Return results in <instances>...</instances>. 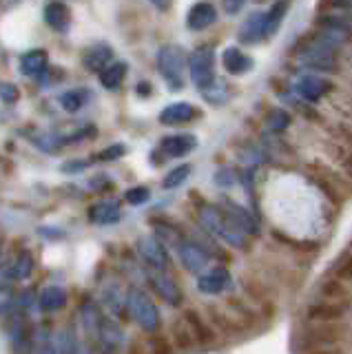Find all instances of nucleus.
Wrapping results in <instances>:
<instances>
[{
  "label": "nucleus",
  "instance_id": "nucleus-2",
  "mask_svg": "<svg viewBox=\"0 0 352 354\" xmlns=\"http://www.w3.org/2000/svg\"><path fill=\"white\" fill-rule=\"evenodd\" d=\"M297 53H299V62L306 69L313 71H324V73H335L339 69V60L335 47L326 44L319 33H308L297 44Z\"/></svg>",
  "mask_w": 352,
  "mask_h": 354
},
{
  "label": "nucleus",
  "instance_id": "nucleus-19",
  "mask_svg": "<svg viewBox=\"0 0 352 354\" xmlns=\"http://www.w3.org/2000/svg\"><path fill=\"white\" fill-rule=\"evenodd\" d=\"M140 254H142V259H145L149 266H153V268H158V270H164L167 268V263H169V257H167V250H164L162 243L156 239V237H145V239H140Z\"/></svg>",
  "mask_w": 352,
  "mask_h": 354
},
{
  "label": "nucleus",
  "instance_id": "nucleus-45",
  "mask_svg": "<svg viewBox=\"0 0 352 354\" xmlns=\"http://www.w3.org/2000/svg\"><path fill=\"white\" fill-rule=\"evenodd\" d=\"M91 188L98 193H102V191H109V188H113V182L109 180L106 175H98L95 180H91Z\"/></svg>",
  "mask_w": 352,
  "mask_h": 354
},
{
  "label": "nucleus",
  "instance_id": "nucleus-31",
  "mask_svg": "<svg viewBox=\"0 0 352 354\" xmlns=\"http://www.w3.org/2000/svg\"><path fill=\"white\" fill-rule=\"evenodd\" d=\"M202 97L208 104H215V106L224 104L228 100V84L224 80H219V77H215L211 84L202 88Z\"/></svg>",
  "mask_w": 352,
  "mask_h": 354
},
{
  "label": "nucleus",
  "instance_id": "nucleus-40",
  "mask_svg": "<svg viewBox=\"0 0 352 354\" xmlns=\"http://www.w3.org/2000/svg\"><path fill=\"white\" fill-rule=\"evenodd\" d=\"M335 277L341 281H352V252H346L335 266Z\"/></svg>",
  "mask_w": 352,
  "mask_h": 354
},
{
  "label": "nucleus",
  "instance_id": "nucleus-20",
  "mask_svg": "<svg viewBox=\"0 0 352 354\" xmlns=\"http://www.w3.org/2000/svg\"><path fill=\"white\" fill-rule=\"evenodd\" d=\"M124 341L122 330H120L113 321H102L100 328H98V343H100V352L102 354H115Z\"/></svg>",
  "mask_w": 352,
  "mask_h": 354
},
{
  "label": "nucleus",
  "instance_id": "nucleus-36",
  "mask_svg": "<svg viewBox=\"0 0 352 354\" xmlns=\"http://www.w3.org/2000/svg\"><path fill=\"white\" fill-rule=\"evenodd\" d=\"M189 175H191V164H180V166H175L173 171L167 173L162 186L164 188H178L180 184H184L186 180H189Z\"/></svg>",
  "mask_w": 352,
  "mask_h": 354
},
{
  "label": "nucleus",
  "instance_id": "nucleus-24",
  "mask_svg": "<svg viewBox=\"0 0 352 354\" xmlns=\"http://www.w3.org/2000/svg\"><path fill=\"white\" fill-rule=\"evenodd\" d=\"M151 286H153V290H156L167 304H171V306H180L182 304V290L178 288V283L171 279V277H167V274L151 277Z\"/></svg>",
  "mask_w": 352,
  "mask_h": 354
},
{
  "label": "nucleus",
  "instance_id": "nucleus-35",
  "mask_svg": "<svg viewBox=\"0 0 352 354\" xmlns=\"http://www.w3.org/2000/svg\"><path fill=\"white\" fill-rule=\"evenodd\" d=\"M86 102V91L84 88H75V91H64L60 95V106L67 111V113H75L80 111Z\"/></svg>",
  "mask_w": 352,
  "mask_h": 354
},
{
  "label": "nucleus",
  "instance_id": "nucleus-39",
  "mask_svg": "<svg viewBox=\"0 0 352 354\" xmlns=\"http://www.w3.org/2000/svg\"><path fill=\"white\" fill-rule=\"evenodd\" d=\"M149 346H151V354H173L175 352V346L171 343V339L164 335H153Z\"/></svg>",
  "mask_w": 352,
  "mask_h": 354
},
{
  "label": "nucleus",
  "instance_id": "nucleus-13",
  "mask_svg": "<svg viewBox=\"0 0 352 354\" xmlns=\"http://www.w3.org/2000/svg\"><path fill=\"white\" fill-rule=\"evenodd\" d=\"M197 288H200V292H204V295H219V292L228 290V288H233V279H230V272L224 268V266H217V268L200 274Z\"/></svg>",
  "mask_w": 352,
  "mask_h": 354
},
{
  "label": "nucleus",
  "instance_id": "nucleus-1",
  "mask_svg": "<svg viewBox=\"0 0 352 354\" xmlns=\"http://www.w3.org/2000/svg\"><path fill=\"white\" fill-rule=\"evenodd\" d=\"M200 224L208 235H215L219 239H224L233 248L248 250V246H250V235H246V232L224 213L222 206L204 204L200 208Z\"/></svg>",
  "mask_w": 352,
  "mask_h": 354
},
{
  "label": "nucleus",
  "instance_id": "nucleus-50",
  "mask_svg": "<svg viewBox=\"0 0 352 354\" xmlns=\"http://www.w3.org/2000/svg\"><path fill=\"white\" fill-rule=\"evenodd\" d=\"M136 91H138L140 97H149L153 93V86H151V82H138Z\"/></svg>",
  "mask_w": 352,
  "mask_h": 354
},
{
  "label": "nucleus",
  "instance_id": "nucleus-25",
  "mask_svg": "<svg viewBox=\"0 0 352 354\" xmlns=\"http://www.w3.org/2000/svg\"><path fill=\"white\" fill-rule=\"evenodd\" d=\"M67 290L60 286H47L45 290L38 295V306L42 313H56L67 306Z\"/></svg>",
  "mask_w": 352,
  "mask_h": 354
},
{
  "label": "nucleus",
  "instance_id": "nucleus-11",
  "mask_svg": "<svg viewBox=\"0 0 352 354\" xmlns=\"http://www.w3.org/2000/svg\"><path fill=\"white\" fill-rule=\"evenodd\" d=\"M178 254H180V259H182V266L189 272L200 274L202 270H206L208 254H206V248L200 246L197 241H191V239L178 241Z\"/></svg>",
  "mask_w": 352,
  "mask_h": 354
},
{
  "label": "nucleus",
  "instance_id": "nucleus-54",
  "mask_svg": "<svg viewBox=\"0 0 352 354\" xmlns=\"http://www.w3.org/2000/svg\"><path fill=\"white\" fill-rule=\"evenodd\" d=\"M40 354H56V350H53V348L49 346V343H47V346L40 350Z\"/></svg>",
  "mask_w": 352,
  "mask_h": 354
},
{
  "label": "nucleus",
  "instance_id": "nucleus-6",
  "mask_svg": "<svg viewBox=\"0 0 352 354\" xmlns=\"http://www.w3.org/2000/svg\"><path fill=\"white\" fill-rule=\"evenodd\" d=\"M308 173H311L313 182L322 188L330 202H335V204L344 202L346 182L341 180V177L333 169H330V166H326L324 162H311V164H308Z\"/></svg>",
  "mask_w": 352,
  "mask_h": 354
},
{
  "label": "nucleus",
  "instance_id": "nucleus-23",
  "mask_svg": "<svg viewBox=\"0 0 352 354\" xmlns=\"http://www.w3.org/2000/svg\"><path fill=\"white\" fill-rule=\"evenodd\" d=\"M120 217H122V210H120L118 202H98L89 208V221L98 226L115 224V221H120Z\"/></svg>",
  "mask_w": 352,
  "mask_h": 354
},
{
  "label": "nucleus",
  "instance_id": "nucleus-42",
  "mask_svg": "<svg viewBox=\"0 0 352 354\" xmlns=\"http://www.w3.org/2000/svg\"><path fill=\"white\" fill-rule=\"evenodd\" d=\"M18 97H20V91H18V86L12 84V82H0V100L7 104H14L18 102Z\"/></svg>",
  "mask_w": 352,
  "mask_h": 354
},
{
  "label": "nucleus",
  "instance_id": "nucleus-22",
  "mask_svg": "<svg viewBox=\"0 0 352 354\" xmlns=\"http://www.w3.org/2000/svg\"><path fill=\"white\" fill-rule=\"evenodd\" d=\"M49 64V53L45 49H31L20 58V71L29 77H40L45 75Z\"/></svg>",
  "mask_w": 352,
  "mask_h": 354
},
{
  "label": "nucleus",
  "instance_id": "nucleus-18",
  "mask_svg": "<svg viewBox=\"0 0 352 354\" xmlns=\"http://www.w3.org/2000/svg\"><path fill=\"white\" fill-rule=\"evenodd\" d=\"M222 64H224V69L230 75H244V73H248L252 69V66H255V62H252L250 55L244 53L239 47H228V49H224V53H222Z\"/></svg>",
  "mask_w": 352,
  "mask_h": 354
},
{
  "label": "nucleus",
  "instance_id": "nucleus-52",
  "mask_svg": "<svg viewBox=\"0 0 352 354\" xmlns=\"http://www.w3.org/2000/svg\"><path fill=\"white\" fill-rule=\"evenodd\" d=\"M306 354H346L344 350H339L337 346H330V348H319V350H311Z\"/></svg>",
  "mask_w": 352,
  "mask_h": 354
},
{
  "label": "nucleus",
  "instance_id": "nucleus-56",
  "mask_svg": "<svg viewBox=\"0 0 352 354\" xmlns=\"http://www.w3.org/2000/svg\"><path fill=\"white\" fill-rule=\"evenodd\" d=\"M255 3H263V0H255Z\"/></svg>",
  "mask_w": 352,
  "mask_h": 354
},
{
  "label": "nucleus",
  "instance_id": "nucleus-41",
  "mask_svg": "<svg viewBox=\"0 0 352 354\" xmlns=\"http://www.w3.org/2000/svg\"><path fill=\"white\" fill-rule=\"evenodd\" d=\"M149 197H151V191L147 186H133V188H129V191L124 193V199L129 204H133V206L145 204Z\"/></svg>",
  "mask_w": 352,
  "mask_h": 354
},
{
  "label": "nucleus",
  "instance_id": "nucleus-49",
  "mask_svg": "<svg viewBox=\"0 0 352 354\" xmlns=\"http://www.w3.org/2000/svg\"><path fill=\"white\" fill-rule=\"evenodd\" d=\"M84 169H86V162L78 160V162H67V164H64L62 166V173H80Z\"/></svg>",
  "mask_w": 352,
  "mask_h": 354
},
{
  "label": "nucleus",
  "instance_id": "nucleus-51",
  "mask_svg": "<svg viewBox=\"0 0 352 354\" xmlns=\"http://www.w3.org/2000/svg\"><path fill=\"white\" fill-rule=\"evenodd\" d=\"M127 354H147V348L142 346V341H131Z\"/></svg>",
  "mask_w": 352,
  "mask_h": 354
},
{
  "label": "nucleus",
  "instance_id": "nucleus-8",
  "mask_svg": "<svg viewBox=\"0 0 352 354\" xmlns=\"http://www.w3.org/2000/svg\"><path fill=\"white\" fill-rule=\"evenodd\" d=\"M348 315L346 304H330V301H313L306 308V321L317 326H330V324H341Z\"/></svg>",
  "mask_w": 352,
  "mask_h": 354
},
{
  "label": "nucleus",
  "instance_id": "nucleus-33",
  "mask_svg": "<svg viewBox=\"0 0 352 354\" xmlns=\"http://www.w3.org/2000/svg\"><path fill=\"white\" fill-rule=\"evenodd\" d=\"M208 315H211V319L217 324V328H219V330H224L226 335H239V332H244V326H241L237 319L226 317V315L222 313V310L215 308V306L208 308Z\"/></svg>",
  "mask_w": 352,
  "mask_h": 354
},
{
  "label": "nucleus",
  "instance_id": "nucleus-26",
  "mask_svg": "<svg viewBox=\"0 0 352 354\" xmlns=\"http://www.w3.org/2000/svg\"><path fill=\"white\" fill-rule=\"evenodd\" d=\"M45 20H47V25L51 29L64 33L71 25V11L64 3H58V0H56V3H49L45 7Z\"/></svg>",
  "mask_w": 352,
  "mask_h": 354
},
{
  "label": "nucleus",
  "instance_id": "nucleus-30",
  "mask_svg": "<svg viewBox=\"0 0 352 354\" xmlns=\"http://www.w3.org/2000/svg\"><path fill=\"white\" fill-rule=\"evenodd\" d=\"M171 343L178 350H193L197 343H195V339H193V332L189 330V326H186V321L184 319H178L175 324L171 326Z\"/></svg>",
  "mask_w": 352,
  "mask_h": 354
},
{
  "label": "nucleus",
  "instance_id": "nucleus-29",
  "mask_svg": "<svg viewBox=\"0 0 352 354\" xmlns=\"http://www.w3.org/2000/svg\"><path fill=\"white\" fill-rule=\"evenodd\" d=\"M127 71H129L127 62H111L104 71H100V84L104 88H109V91H118L124 82Z\"/></svg>",
  "mask_w": 352,
  "mask_h": 354
},
{
  "label": "nucleus",
  "instance_id": "nucleus-44",
  "mask_svg": "<svg viewBox=\"0 0 352 354\" xmlns=\"http://www.w3.org/2000/svg\"><path fill=\"white\" fill-rule=\"evenodd\" d=\"M246 0H222V7H224V14L228 16H237L241 9H244Z\"/></svg>",
  "mask_w": 352,
  "mask_h": 354
},
{
  "label": "nucleus",
  "instance_id": "nucleus-5",
  "mask_svg": "<svg viewBox=\"0 0 352 354\" xmlns=\"http://www.w3.org/2000/svg\"><path fill=\"white\" fill-rule=\"evenodd\" d=\"M127 310L129 315L133 317L142 330L147 332H156L160 328V313L158 306L153 304V299L145 290H131L127 297Z\"/></svg>",
  "mask_w": 352,
  "mask_h": 354
},
{
  "label": "nucleus",
  "instance_id": "nucleus-48",
  "mask_svg": "<svg viewBox=\"0 0 352 354\" xmlns=\"http://www.w3.org/2000/svg\"><path fill=\"white\" fill-rule=\"evenodd\" d=\"M215 182L219 184V186H230L235 180H233V173H230L228 169H222L217 175H215Z\"/></svg>",
  "mask_w": 352,
  "mask_h": 354
},
{
  "label": "nucleus",
  "instance_id": "nucleus-17",
  "mask_svg": "<svg viewBox=\"0 0 352 354\" xmlns=\"http://www.w3.org/2000/svg\"><path fill=\"white\" fill-rule=\"evenodd\" d=\"M111 58H113V49L109 47V44L104 42H98L93 44V47H89L84 51L82 55V64H84V69L86 71H104L109 64H111Z\"/></svg>",
  "mask_w": 352,
  "mask_h": 354
},
{
  "label": "nucleus",
  "instance_id": "nucleus-32",
  "mask_svg": "<svg viewBox=\"0 0 352 354\" xmlns=\"http://www.w3.org/2000/svg\"><path fill=\"white\" fill-rule=\"evenodd\" d=\"M34 272V257L25 250L20 257L9 266V279H16V281H20V279H27V277Z\"/></svg>",
  "mask_w": 352,
  "mask_h": 354
},
{
  "label": "nucleus",
  "instance_id": "nucleus-43",
  "mask_svg": "<svg viewBox=\"0 0 352 354\" xmlns=\"http://www.w3.org/2000/svg\"><path fill=\"white\" fill-rule=\"evenodd\" d=\"M60 354H78V348H75V339L71 330H64L60 335Z\"/></svg>",
  "mask_w": 352,
  "mask_h": 354
},
{
  "label": "nucleus",
  "instance_id": "nucleus-21",
  "mask_svg": "<svg viewBox=\"0 0 352 354\" xmlns=\"http://www.w3.org/2000/svg\"><path fill=\"white\" fill-rule=\"evenodd\" d=\"M319 297H322V301L346 304L350 299V288L341 279H337V277H326V279L319 283Z\"/></svg>",
  "mask_w": 352,
  "mask_h": 354
},
{
  "label": "nucleus",
  "instance_id": "nucleus-46",
  "mask_svg": "<svg viewBox=\"0 0 352 354\" xmlns=\"http://www.w3.org/2000/svg\"><path fill=\"white\" fill-rule=\"evenodd\" d=\"M337 133H339L341 142H344V147H348L352 151V127L350 124H339Z\"/></svg>",
  "mask_w": 352,
  "mask_h": 354
},
{
  "label": "nucleus",
  "instance_id": "nucleus-4",
  "mask_svg": "<svg viewBox=\"0 0 352 354\" xmlns=\"http://www.w3.org/2000/svg\"><path fill=\"white\" fill-rule=\"evenodd\" d=\"M186 64H189V73H191L193 84L200 88V91L217 77L215 75V49L211 44H202V47L191 51Z\"/></svg>",
  "mask_w": 352,
  "mask_h": 354
},
{
  "label": "nucleus",
  "instance_id": "nucleus-10",
  "mask_svg": "<svg viewBox=\"0 0 352 354\" xmlns=\"http://www.w3.org/2000/svg\"><path fill=\"white\" fill-rule=\"evenodd\" d=\"M295 91L299 97H304L306 102H319L324 95L333 91V82L317 73H306L295 82Z\"/></svg>",
  "mask_w": 352,
  "mask_h": 354
},
{
  "label": "nucleus",
  "instance_id": "nucleus-3",
  "mask_svg": "<svg viewBox=\"0 0 352 354\" xmlns=\"http://www.w3.org/2000/svg\"><path fill=\"white\" fill-rule=\"evenodd\" d=\"M186 51L180 44H164L158 51V71L164 82L171 86V91L184 88V66H186Z\"/></svg>",
  "mask_w": 352,
  "mask_h": 354
},
{
  "label": "nucleus",
  "instance_id": "nucleus-37",
  "mask_svg": "<svg viewBox=\"0 0 352 354\" xmlns=\"http://www.w3.org/2000/svg\"><path fill=\"white\" fill-rule=\"evenodd\" d=\"M330 151H333V158L337 160V164H341V169L352 177V151L344 147V144H333Z\"/></svg>",
  "mask_w": 352,
  "mask_h": 354
},
{
  "label": "nucleus",
  "instance_id": "nucleus-9",
  "mask_svg": "<svg viewBox=\"0 0 352 354\" xmlns=\"http://www.w3.org/2000/svg\"><path fill=\"white\" fill-rule=\"evenodd\" d=\"M182 319L186 321V326H189V330L193 332V339H195L197 346L211 348V346H215V343H217V335H215L213 326L208 324V321L200 313H197L195 308H186Z\"/></svg>",
  "mask_w": 352,
  "mask_h": 354
},
{
  "label": "nucleus",
  "instance_id": "nucleus-34",
  "mask_svg": "<svg viewBox=\"0 0 352 354\" xmlns=\"http://www.w3.org/2000/svg\"><path fill=\"white\" fill-rule=\"evenodd\" d=\"M290 122H293V118H290L288 111H284V109H270L266 120H263V124H266V129L272 131V133H284L286 129L290 127Z\"/></svg>",
  "mask_w": 352,
  "mask_h": 354
},
{
  "label": "nucleus",
  "instance_id": "nucleus-27",
  "mask_svg": "<svg viewBox=\"0 0 352 354\" xmlns=\"http://www.w3.org/2000/svg\"><path fill=\"white\" fill-rule=\"evenodd\" d=\"M14 350L16 354H34V328L27 319L14 326Z\"/></svg>",
  "mask_w": 352,
  "mask_h": 354
},
{
  "label": "nucleus",
  "instance_id": "nucleus-53",
  "mask_svg": "<svg viewBox=\"0 0 352 354\" xmlns=\"http://www.w3.org/2000/svg\"><path fill=\"white\" fill-rule=\"evenodd\" d=\"M153 7H158L160 11H167L171 7V0H151Z\"/></svg>",
  "mask_w": 352,
  "mask_h": 354
},
{
  "label": "nucleus",
  "instance_id": "nucleus-12",
  "mask_svg": "<svg viewBox=\"0 0 352 354\" xmlns=\"http://www.w3.org/2000/svg\"><path fill=\"white\" fill-rule=\"evenodd\" d=\"M237 38L241 44H257L266 38V11H252V14L241 22Z\"/></svg>",
  "mask_w": 352,
  "mask_h": 354
},
{
  "label": "nucleus",
  "instance_id": "nucleus-38",
  "mask_svg": "<svg viewBox=\"0 0 352 354\" xmlns=\"http://www.w3.org/2000/svg\"><path fill=\"white\" fill-rule=\"evenodd\" d=\"M124 153H127V147H124V144H111V147H106V149H102L100 153H95V155H93V160H95V162H113V160L124 158Z\"/></svg>",
  "mask_w": 352,
  "mask_h": 354
},
{
  "label": "nucleus",
  "instance_id": "nucleus-55",
  "mask_svg": "<svg viewBox=\"0 0 352 354\" xmlns=\"http://www.w3.org/2000/svg\"><path fill=\"white\" fill-rule=\"evenodd\" d=\"M0 250H3V241H0Z\"/></svg>",
  "mask_w": 352,
  "mask_h": 354
},
{
  "label": "nucleus",
  "instance_id": "nucleus-15",
  "mask_svg": "<svg viewBox=\"0 0 352 354\" xmlns=\"http://www.w3.org/2000/svg\"><path fill=\"white\" fill-rule=\"evenodd\" d=\"M215 20H217V9L211 3L202 0V3H195L189 9V14H186V27L191 31H204L211 25H215Z\"/></svg>",
  "mask_w": 352,
  "mask_h": 354
},
{
  "label": "nucleus",
  "instance_id": "nucleus-7",
  "mask_svg": "<svg viewBox=\"0 0 352 354\" xmlns=\"http://www.w3.org/2000/svg\"><path fill=\"white\" fill-rule=\"evenodd\" d=\"M344 337V330L339 328V324H330V326H317L313 324L311 328H306L304 332H299L297 337V346L304 352H311V350H319V348H330V346H337Z\"/></svg>",
  "mask_w": 352,
  "mask_h": 354
},
{
  "label": "nucleus",
  "instance_id": "nucleus-28",
  "mask_svg": "<svg viewBox=\"0 0 352 354\" xmlns=\"http://www.w3.org/2000/svg\"><path fill=\"white\" fill-rule=\"evenodd\" d=\"M290 5H293V0H275L272 7L266 11V38L275 36V33L279 31Z\"/></svg>",
  "mask_w": 352,
  "mask_h": 354
},
{
  "label": "nucleus",
  "instance_id": "nucleus-16",
  "mask_svg": "<svg viewBox=\"0 0 352 354\" xmlns=\"http://www.w3.org/2000/svg\"><path fill=\"white\" fill-rule=\"evenodd\" d=\"M197 147V138L191 133H178V136H169L160 142V151L167 158H184Z\"/></svg>",
  "mask_w": 352,
  "mask_h": 354
},
{
  "label": "nucleus",
  "instance_id": "nucleus-47",
  "mask_svg": "<svg viewBox=\"0 0 352 354\" xmlns=\"http://www.w3.org/2000/svg\"><path fill=\"white\" fill-rule=\"evenodd\" d=\"M9 306H12V290H9L7 286L0 288V315L7 313Z\"/></svg>",
  "mask_w": 352,
  "mask_h": 354
},
{
  "label": "nucleus",
  "instance_id": "nucleus-14",
  "mask_svg": "<svg viewBox=\"0 0 352 354\" xmlns=\"http://www.w3.org/2000/svg\"><path fill=\"white\" fill-rule=\"evenodd\" d=\"M197 115L200 113H197V109L191 102H173L160 111L158 120L164 127H180V124H186V122L195 120Z\"/></svg>",
  "mask_w": 352,
  "mask_h": 354
}]
</instances>
